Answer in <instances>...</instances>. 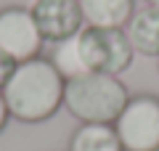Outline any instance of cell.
<instances>
[{
  "instance_id": "obj_2",
  "label": "cell",
  "mask_w": 159,
  "mask_h": 151,
  "mask_svg": "<svg viewBox=\"0 0 159 151\" xmlns=\"http://www.w3.org/2000/svg\"><path fill=\"white\" fill-rule=\"evenodd\" d=\"M64 85L66 80L58 74L51 58H29L16 64L8 82L3 85V98L11 117L21 122H43L51 119L64 106Z\"/></svg>"
},
{
  "instance_id": "obj_10",
  "label": "cell",
  "mask_w": 159,
  "mask_h": 151,
  "mask_svg": "<svg viewBox=\"0 0 159 151\" xmlns=\"http://www.w3.org/2000/svg\"><path fill=\"white\" fill-rule=\"evenodd\" d=\"M13 69H16V64H13L11 58H8L6 53L0 50V90H3V85L8 82V77H11V72H13Z\"/></svg>"
},
{
  "instance_id": "obj_5",
  "label": "cell",
  "mask_w": 159,
  "mask_h": 151,
  "mask_svg": "<svg viewBox=\"0 0 159 151\" xmlns=\"http://www.w3.org/2000/svg\"><path fill=\"white\" fill-rule=\"evenodd\" d=\"M43 34L34 24L29 8H3L0 11V50L13 64H24L29 58H37L43 48Z\"/></svg>"
},
{
  "instance_id": "obj_12",
  "label": "cell",
  "mask_w": 159,
  "mask_h": 151,
  "mask_svg": "<svg viewBox=\"0 0 159 151\" xmlns=\"http://www.w3.org/2000/svg\"><path fill=\"white\" fill-rule=\"evenodd\" d=\"M148 6H154V8H159V0H148Z\"/></svg>"
},
{
  "instance_id": "obj_8",
  "label": "cell",
  "mask_w": 159,
  "mask_h": 151,
  "mask_svg": "<svg viewBox=\"0 0 159 151\" xmlns=\"http://www.w3.org/2000/svg\"><path fill=\"white\" fill-rule=\"evenodd\" d=\"M125 34L135 53L159 56V8H154V6L138 8L133 13V19L127 21Z\"/></svg>"
},
{
  "instance_id": "obj_11",
  "label": "cell",
  "mask_w": 159,
  "mask_h": 151,
  "mask_svg": "<svg viewBox=\"0 0 159 151\" xmlns=\"http://www.w3.org/2000/svg\"><path fill=\"white\" fill-rule=\"evenodd\" d=\"M8 117H11V112H8V106H6V98H3V93H0V130L6 127Z\"/></svg>"
},
{
  "instance_id": "obj_6",
  "label": "cell",
  "mask_w": 159,
  "mask_h": 151,
  "mask_svg": "<svg viewBox=\"0 0 159 151\" xmlns=\"http://www.w3.org/2000/svg\"><path fill=\"white\" fill-rule=\"evenodd\" d=\"M29 13L43 40H51V43H64L74 37L85 24L77 0H34Z\"/></svg>"
},
{
  "instance_id": "obj_3",
  "label": "cell",
  "mask_w": 159,
  "mask_h": 151,
  "mask_svg": "<svg viewBox=\"0 0 159 151\" xmlns=\"http://www.w3.org/2000/svg\"><path fill=\"white\" fill-rule=\"evenodd\" d=\"M127 101V88L111 74L88 72L64 85V106L82 125H114Z\"/></svg>"
},
{
  "instance_id": "obj_4",
  "label": "cell",
  "mask_w": 159,
  "mask_h": 151,
  "mask_svg": "<svg viewBox=\"0 0 159 151\" xmlns=\"http://www.w3.org/2000/svg\"><path fill=\"white\" fill-rule=\"evenodd\" d=\"M111 127L125 151H159V98L133 95Z\"/></svg>"
},
{
  "instance_id": "obj_1",
  "label": "cell",
  "mask_w": 159,
  "mask_h": 151,
  "mask_svg": "<svg viewBox=\"0 0 159 151\" xmlns=\"http://www.w3.org/2000/svg\"><path fill=\"white\" fill-rule=\"evenodd\" d=\"M133 53L135 50H133L125 29L85 27L74 37L56 43L51 64L58 69L64 80L80 77L88 72L117 77L133 64Z\"/></svg>"
},
{
  "instance_id": "obj_7",
  "label": "cell",
  "mask_w": 159,
  "mask_h": 151,
  "mask_svg": "<svg viewBox=\"0 0 159 151\" xmlns=\"http://www.w3.org/2000/svg\"><path fill=\"white\" fill-rule=\"evenodd\" d=\"M82 21L101 29H125L135 13V0H77Z\"/></svg>"
},
{
  "instance_id": "obj_9",
  "label": "cell",
  "mask_w": 159,
  "mask_h": 151,
  "mask_svg": "<svg viewBox=\"0 0 159 151\" xmlns=\"http://www.w3.org/2000/svg\"><path fill=\"white\" fill-rule=\"evenodd\" d=\"M69 151H125L111 125H82L69 138Z\"/></svg>"
}]
</instances>
